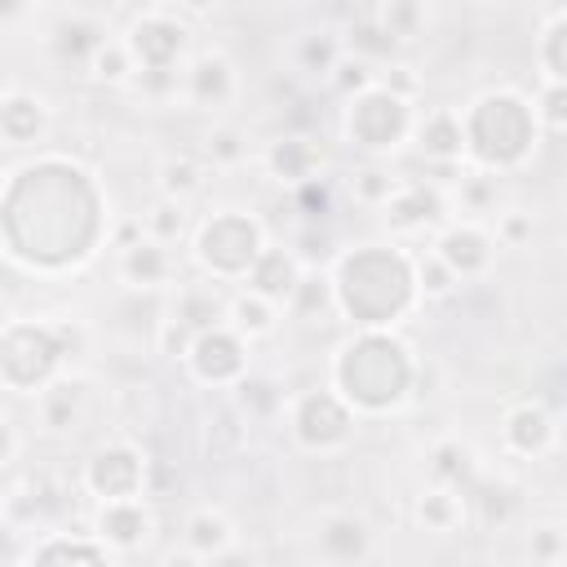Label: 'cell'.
Masks as SVG:
<instances>
[{"label":"cell","mask_w":567,"mask_h":567,"mask_svg":"<svg viewBox=\"0 0 567 567\" xmlns=\"http://www.w3.org/2000/svg\"><path fill=\"white\" fill-rule=\"evenodd\" d=\"M332 279V301L341 315H350L359 328H385L408 315L416 301V279H412V257L399 252L394 244H359L337 261Z\"/></svg>","instance_id":"1"},{"label":"cell","mask_w":567,"mask_h":567,"mask_svg":"<svg viewBox=\"0 0 567 567\" xmlns=\"http://www.w3.org/2000/svg\"><path fill=\"white\" fill-rule=\"evenodd\" d=\"M416 363L408 346L381 328H363L332 359V390L359 412H390L408 399Z\"/></svg>","instance_id":"2"},{"label":"cell","mask_w":567,"mask_h":567,"mask_svg":"<svg viewBox=\"0 0 567 567\" xmlns=\"http://www.w3.org/2000/svg\"><path fill=\"white\" fill-rule=\"evenodd\" d=\"M465 155H474L483 168H514L527 159V151L536 146V115L523 97L514 93H483L465 115Z\"/></svg>","instance_id":"3"},{"label":"cell","mask_w":567,"mask_h":567,"mask_svg":"<svg viewBox=\"0 0 567 567\" xmlns=\"http://www.w3.org/2000/svg\"><path fill=\"white\" fill-rule=\"evenodd\" d=\"M66 363L58 323H4L0 332V390L35 394Z\"/></svg>","instance_id":"4"},{"label":"cell","mask_w":567,"mask_h":567,"mask_svg":"<svg viewBox=\"0 0 567 567\" xmlns=\"http://www.w3.org/2000/svg\"><path fill=\"white\" fill-rule=\"evenodd\" d=\"M261 226L239 213V208H221L208 221H199L195 230V261L213 275V279H244L252 257L261 252Z\"/></svg>","instance_id":"5"},{"label":"cell","mask_w":567,"mask_h":567,"mask_svg":"<svg viewBox=\"0 0 567 567\" xmlns=\"http://www.w3.org/2000/svg\"><path fill=\"white\" fill-rule=\"evenodd\" d=\"M412 120H416L412 115V97H399V93H390L385 84L372 80L363 93L350 97L346 137L368 155H385L412 133Z\"/></svg>","instance_id":"6"},{"label":"cell","mask_w":567,"mask_h":567,"mask_svg":"<svg viewBox=\"0 0 567 567\" xmlns=\"http://www.w3.org/2000/svg\"><path fill=\"white\" fill-rule=\"evenodd\" d=\"M288 425L306 452H337L354 434V408L337 390H306L292 399Z\"/></svg>","instance_id":"7"},{"label":"cell","mask_w":567,"mask_h":567,"mask_svg":"<svg viewBox=\"0 0 567 567\" xmlns=\"http://www.w3.org/2000/svg\"><path fill=\"white\" fill-rule=\"evenodd\" d=\"M84 487L97 501L142 496L146 492V456L133 443H102L84 465Z\"/></svg>","instance_id":"8"},{"label":"cell","mask_w":567,"mask_h":567,"mask_svg":"<svg viewBox=\"0 0 567 567\" xmlns=\"http://www.w3.org/2000/svg\"><path fill=\"white\" fill-rule=\"evenodd\" d=\"M186 368L204 381V385H230L248 372V354H244V337L230 323H213L204 332L190 337L186 350Z\"/></svg>","instance_id":"9"},{"label":"cell","mask_w":567,"mask_h":567,"mask_svg":"<svg viewBox=\"0 0 567 567\" xmlns=\"http://www.w3.org/2000/svg\"><path fill=\"white\" fill-rule=\"evenodd\" d=\"M128 53H133V66L137 71H151V66H177V53L186 49V27L168 13H146L128 27L124 35Z\"/></svg>","instance_id":"10"},{"label":"cell","mask_w":567,"mask_h":567,"mask_svg":"<svg viewBox=\"0 0 567 567\" xmlns=\"http://www.w3.org/2000/svg\"><path fill=\"white\" fill-rule=\"evenodd\" d=\"M182 93L186 102H195L199 111H217V106H230L235 93H239V75H235V62L217 49L199 53L186 71H182Z\"/></svg>","instance_id":"11"},{"label":"cell","mask_w":567,"mask_h":567,"mask_svg":"<svg viewBox=\"0 0 567 567\" xmlns=\"http://www.w3.org/2000/svg\"><path fill=\"white\" fill-rule=\"evenodd\" d=\"M434 252L443 257V266H447L456 279H478V275L492 266L496 239H492L478 221H452V226H443V235L434 239Z\"/></svg>","instance_id":"12"},{"label":"cell","mask_w":567,"mask_h":567,"mask_svg":"<svg viewBox=\"0 0 567 567\" xmlns=\"http://www.w3.org/2000/svg\"><path fill=\"white\" fill-rule=\"evenodd\" d=\"M155 518L142 505V496H120V501H102V509L93 514V536L111 549V554H128L151 536Z\"/></svg>","instance_id":"13"},{"label":"cell","mask_w":567,"mask_h":567,"mask_svg":"<svg viewBox=\"0 0 567 567\" xmlns=\"http://www.w3.org/2000/svg\"><path fill=\"white\" fill-rule=\"evenodd\" d=\"M447 213V199L434 182H399L394 195L381 204V217L390 230H425L439 226Z\"/></svg>","instance_id":"14"},{"label":"cell","mask_w":567,"mask_h":567,"mask_svg":"<svg viewBox=\"0 0 567 567\" xmlns=\"http://www.w3.org/2000/svg\"><path fill=\"white\" fill-rule=\"evenodd\" d=\"M412 142L430 164H461L465 159V128L461 115L447 106H434L412 120Z\"/></svg>","instance_id":"15"},{"label":"cell","mask_w":567,"mask_h":567,"mask_svg":"<svg viewBox=\"0 0 567 567\" xmlns=\"http://www.w3.org/2000/svg\"><path fill=\"white\" fill-rule=\"evenodd\" d=\"M301 270H306V266L297 261V252H292V248H270V244H261V252L252 257V266H248L244 284H248V292H257V297H266V301L284 306V301L292 297V288H297Z\"/></svg>","instance_id":"16"},{"label":"cell","mask_w":567,"mask_h":567,"mask_svg":"<svg viewBox=\"0 0 567 567\" xmlns=\"http://www.w3.org/2000/svg\"><path fill=\"white\" fill-rule=\"evenodd\" d=\"M501 439H505V447L518 452V456H540V452L554 443V416H549V408L536 403V399L514 403V408L505 412Z\"/></svg>","instance_id":"17"},{"label":"cell","mask_w":567,"mask_h":567,"mask_svg":"<svg viewBox=\"0 0 567 567\" xmlns=\"http://www.w3.org/2000/svg\"><path fill=\"white\" fill-rule=\"evenodd\" d=\"M319 554L332 563H363L372 554V532L359 514L332 509L319 518Z\"/></svg>","instance_id":"18"},{"label":"cell","mask_w":567,"mask_h":567,"mask_svg":"<svg viewBox=\"0 0 567 567\" xmlns=\"http://www.w3.org/2000/svg\"><path fill=\"white\" fill-rule=\"evenodd\" d=\"M35 416L49 434H66L84 416V381L80 377H53L35 390Z\"/></svg>","instance_id":"19"},{"label":"cell","mask_w":567,"mask_h":567,"mask_svg":"<svg viewBox=\"0 0 567 567\" xmlns=\"http://www.w3.org/2000/svg\"><path fill=\"white\" fill-rule=\"evenodd\" d=\"M44 128H49V106H44V97H35V93H27V89L0 93V137H4L9 146H31V142L44 137Z\"/></svg>","instance_id":"20"},{"label":"cell","mask_w":567,"mask_h":567,"mask_svg":"<svg viewBox=\"0 0 567 567\" xmlns=\"http://www.w3.org/2000/svg\"><path fill=\"white\" fill-rule=\"evenodd\" d=\"M173 275V252L168 244L151 239V235H137L133 244L120 248V279L133 284V288H159L168 284Z\"/></svg>","instance_id":"21"},{"label":"cell","mask_w":567,"mask_h":567,"mask_svg":"<svg viewBox=\"0 0 567 567\" xmlns=\"http://www.w3.org/2000/svg\"><path fill=\"white\" fill-rule=\"evenodd\" d=\"M182 540H186V554H190L195 563H213L221 549L235 545V527H230V518H226L221 509L199 505V509L186 514V523H182Z\"/></svg>","instance_id":"22"},{"label":"cell","mask_w":567,"mask_h":567,"mask_svg":"<svg viewBox=\"0 0 567 567\" xmlns=\"http://www.w3.org/2000/svg\"><path fill=\"white\" fill-rule=\"evenodd\" d=\"M319 164H323V151H319L315 137H279V142H270V151H266V168H270L279 182H288V186L315 177Z\"/></svg>","instance_id":"23"},{"label":"cell","mask_w":567,"mask_h":567,"mask_svg":"<svg viewBox=\"0 0 567 567\" xmlns=\"http://www.w3.org/2000/svg\"><path fill=\"white\" fill-rule=\"evenodd\" d=\"M226 292L217 288V284H186V288H177V297H173V319H182L190 332H204V328H213V323H226Z\"/></svg>","instance_id":"24"},{"label":"cell","mask_w":567,"mask_h":567,"mask_svg":"<svg viewBox=\"0 0 567 567\" xmlns=\"http://www.w3.org/2000/svg\"><path fill=\"white\" fill-rule=\"evenodd\" d=\"M226 323H230L244 341H257V337H270V332L279 328V306L244 288V292H235V297L226 301Z\"/></svg>","instance_id":"25"},{"label":"cell","mask_w":567,"mask_h":567,"mask_svg":"<svg viewBox=\"0 0 567 567\" xmlns=\"http://www.w3.org/2000/svg\"><path fill=\"white\" fill-rule=\"evenodd\" d=\"M465 514H470L465 492H461V487H447V483L430 487V492L416 501V523H421L425 532H439V536L456 532V527L465 523Z\"/></svg>","instance_id":"26"},{"label":"cell","mask_w":567,"mask_h":567,"mask_svg":"<svg viewBox=\"0 0 567 567\" xmlns=\"http://www.w3.org/2000/svg\"><path fill=\"white\" fill-rule=\"evenodd\" d=\"M204 173H208V164H204L199 155H190V151H173V155L159 159V195L186 204L190 195H199Z\"/></svg>","instance_id":"27"},{"label":"cell","mask_w":567,"mask_h":567,"mask_svg":"<svg viewBox=\"0 0 567 567\" xmlns=\"http://www.w3.org/2000/svg\"><path fill=\"white\" fill-rule=\"evenodd\" d=\"M31 563H111V549L89 532V536H62L53 532L49 540H40L31 554Z\"/></svg>","instance_id":"28"},{"label":"cell","mask_w":567,"mask_h":567,"mask_svg":"<svg viewBox=\"0 0 567 567\" xmlns=\"http://www.w3.org/2000/svg\"><path fill=\"white\" fill-rule=\"evenodd\" d=\"M284 306H288V315L301 319V323L323 319L328 310H337V301H332V279H328L323 270H301L297 288H292V297H288Z\"/></svg>","instance_id":"29"},{"label":"cell","mask_w":567,"mask_h":567,"mask_svg":"<svg viewBox=\"0 0 567 567\" xmlns=\"http://www.w3.org/2000/svg\"><path fill=\"white\" fill-rule=\"evenodd\" d=\"M106 40V31L93 22V18H80V13H71V18H62L58 27H53V49H58V58H66V62H84L89 66V58H93V49Z\"/></svg>","instance_id":"30"},{"label":"cell","mask_w":567,"mask_h":567,"mask_svg":"<svg viewBox=\"0 0 567 567\" xmlns=\"http://www.w3.org/2000/svg\"><path fill=\"white\" fill-rule=\"evenodd\" d=\"M341 53H346V44L337 40V35H328V31H310V35H301L297 40V49H292V62H297V71H306V75H332V66L341 62Z\"/></svg>","instance_id":"31"},{"label":"cell","mask_w":567,"mask_h":567,"mask_svg":"<svg viewBox=\"0 0 567 567\" xmlns=\"http://www.w3.org/2000/svg\"><path fill=\"white\" fill-rule=\"evenodd\" d=\"M377 22L394 44H412L425 31V0H381Z\"/></svg>","instance_id":"32"},{"label":"cell","mask_w":567,"mask_h":567,"mask_svg":"<svg viewBox=\"0 0 567 567\" xmlns=\"http://www.w3.org/2000/svg\"><path fill=\"white\" fill-rule=\"evenodd\" d=\"M430 474L439 478V483H447V487H470L474 483V452L465 447V443H456V439H447V443H439L434 452H430Z\"/></svg>","instance_id":"33"},{"label":"cell","mask_w":567,"mask_h":567,"mask_svg":"<svg viewBox=\"0 0 567 567\" xmlns=\"http://www.w3.org/2000/svg\"><path fill=\"white\" fill-rule=\"evenodd\" d=\"M133 53H128V44L124 40H102L97 49H93V58H89V75L97 80V84H128L133 80Z\"/></svg>","instance_id":"34"},{"label":"cell","mask_w":567,"mask_h":567,"mask_svg":"<svg viewBox=\"0 0 567 567\" xmlns=\"http://www.w3.org/2000/svg\"><path fill=\"white\" fill-rule=\"evenodd\" d=\"M394 186H399V177H394L385 164H377V159H368L363 168L350 173V195H354L359 204H368V208H381V204L394 195Z\"/></svg>","instance_id":"35"},{"label":"cell","mask_w":567,"mask_h":567,"mask_svg":"<svg viewBox=\"0 0 567 567\" xmlns=\"http://www.w3.org/2000/svg\"><path fill=\"white\" fill-rule=\"evenodd\" d=\"M412 279H416V292L425 297V301H443V297H452L456 292V275L443 266V257L430 248V252H421L416 261H412Z\"/></svg>","instance_id":"36"},{"label":"cell","mask_w":567,"mask_h":567,"mask_svg":"<svg viewBox=\"0 0 567 567\" xmlns=\"http://www.w3.org/2000/svg\"><path fill=\"white\" fill-rule=\"evenodd\" d=\"M182 230H186V204H177V199H168V195H159V199L146 208V217H142V235H151V239H159V244H177Z\"/></svg>","instance_id":"37"},{"label":"cell","mask_w":567,"mask_h":567,"mask_svg":"<svg viewBox=\"0 0 567 567\" xmlns=\"http://www.w3.org/2000/svg\"><path fill=\"white\" fill-rule=\"evenodd\" d=\"M204 159L213 168H235L248 159V137L235 128V124H217L208 137H204Z\"/></svg>","instance_id":"38"},{"label":"cell","mask_w":567,"mask_h":567,"mask_svg":"<svg viewBox=\"0 0 567 567\" xmlns=\"http://www.w3.org/2000/svg\"><path fill=\"white\" fill-rule=\"evenodd\" d=\"M563 35H567V18H563V9H554V13H549V22H545V31H540V49H536V62H540L545 80H567Z\"/></svg>","instance_id":"39"},{"label":"cell","mask_w":567,"mask_h":567,"mask_svg":"<svg viewBox=\"0 0 567 567\" xmlns=\"http://www.w3.org/2000/svg\"><path fill=\"white\" fill-rule=\"evenodd\" d=\"M532 115L545 133H563L567 128V80H545L540 102L532 106Z\"/></svg>","instance_id":"40"},{"label":"cell","mask_w":567,"mask_h":567,"mask_svg":"<svg viewBox=\"0 0 567 567\" xmlns=\"http://www.w3.org/2000/svg\"><path fill=\"white\" fill-rule=\"evenodd\" d=\"M394 40L381 31V22L372 18V22H359L354 31H350V53L354 58H363V62H377V58H394Z\"/></svg>","instance_id":"41"},{"label":"cell","mask_w":567,"mask_h":567,"mask_svg":"<svg viewBox=\"0 0 567 567\" xmlns=\"http://www.w3.org/2000/svg\"><path fill=\"white\" fill-rule=\"evenodd\" d=\"M332 89L341 93V97H354V93H363L372 80H377V71H372V62H363V58H354V53H341V62L332 66Z\"/></svg>","instance_id":"42"},{"label":"cell","mask_w":567,"mask_h":567,"mask_svg":"<svg viewBox=\"0 0 567 567\" xmlns=\"http://www.w3.org/2000/svg\"><path fill=\"white\" fill-rule=\"evenodd\" d=\"M292 252H297L301 266H319V261L332 252V239H328V230H323L319 221H306V226L297 230V239H292Z\"/></svg>","instance_id":"43"},{"label":"cell","mask_w":567,"mask_h":567,"mask_svg":"<svg viewBox=\"0 0 567 567\" xmlns=\"http://www.w3.org/2000/svg\"><path fill=\"white\" fill-rule=\"evenodd\" d=\"M461 204L465 213H487L496 204V182L487 173H461Z\"/></svg>","instance_id":"44"},{"label":"cell","mask_w":567,"mask_h":567,"mask_svg":"<svg viewBox=\"0 0 567 567\" xmlns=\"http://www.w3.org/2000/svg\"><path fill=\"white\" fill-rule=\"evenodd\" d=\"M190 337H195V332H190L182 319H173V315H164V319L155 323V346H159V354H168V359H186Z\"/></svg>","instance_id":"45"},{"label":"cell","mask_w":567,"mask_h":567,"mask_svg":"<svg viewBox=\"0 0 567 567\" xmlns=\"http://www.w3.org/2000/svg\"><path fill=\"white\" fill-rule=\"evenodd\" d=\"M292 199H297V208L306 213V221H323V217H328V186H323L319 177L297 182V186H292Z\"/></svg>","instance_id":"46"},{"label":"cell","mask_w":567,"mask_h":567,"mask_svg":"<svg viewBox=\"0 0 567 567\" xmlns=\"http://www.w3.org/2000/svg\"><path fill=\"white\" fill-rule=\"evenodd\" d=\"M527 239H532V213L509 208V213L496 217V244H505V248H523Z\"/></svg>","instance_id":"47"},{"label":"cell","mask_w":567,"mask_h":567,"mask_svg":"<svg viewBox=\"0 0 567 567\" xmlns=\"http://www.w3.org/2000/svg\"><path fill=\"white\" fill-rule=\"evenodd\" d=\"M532 558H536V563H563V558H567L563 527H536V532H532Z\"/></svg>","instance_id":"48"},{"label":"cell","mask_w":567,"mask_h":567,"mask_svg":"<svg viewBox=\"0 0 567 567\" xmlns=\"http://www.w3.org/2000/svg\"><path fill=\"white\" fill-rule=\"evenodd\" d=\"M377 84H385V89L399 93V97H412V93H416V75H412L403 62H394L385 75H377Z\"/></svg>","instance_id":"49"},{"label":"cell","mask_w":567,"mask_h":567,"mask_svg":"<svg viewBox=\"0 0 567 567\" xmlns=\"http://www.w3.org/2000/svg\"><path fill=\"white\" fill-rule=\"evenodd\" d=\"M13 456H18V430H13V425L0 416V470H4Z\"/></svg>","instance_id":"50"},{"label":"cell","mask_w":567,"mask_h":567,"mask_svg":"<svg viewBox=\"0 0 567 567\" xmlns=\"http://www.w3.org/2000/svg\"><path fill=\"white\" fill-rule=\"evenodd\" d=\"M182 4H186L190 13H213V9H217V0H182Z\"/></svg>","instance_id":"51"},{"label":"cell","mask_w":567,"mask_h":567,"mask_svg":"<svg viewBox=\"0 0 567 567\" xmlns=\"http://www.w3.org/2000/svg\"><path fill=\"white\" fill-rule=\"evenodd\" d=\"M22 9V0H0V18H13Z\"/></svg>","instance_id":"52"},{"label":"cell","mask_w":567,"mask_h":567,"mask_svg":"<svg viewBox=\"0 0 567 567\" xmlns=\"http://www.w3.org/2000/svg\"><path fill=\"white\" fill-rule=\"evenodd\" d=\"M4 323H9V315H4V310H0V332H4Z\"/></svg>","instance_id":"53"}]
</instances>
